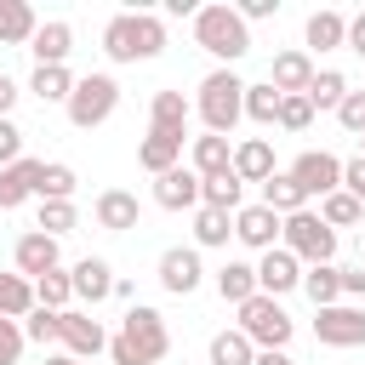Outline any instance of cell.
<instances>
[{
  "mask_svg": "<svg viewBox=\"0 0 365 365\" xmlns=\"http://www.w3.org/2000/svg\"><path fill=\"white\" fill-rule=\"evenodd\" d=\"M342 188L365 205V154H354V160H342Z\"/></svg>",
  "mask_w": 365,
  "mask_h": 365,
  "instance_id": "cell-46",
  "label": "cell"
},
{
  "mask_svg": "<svg viewBox=\"0 0 365 365\" xmlns=\"http://www.w3.org/2000/svg\"><path fill=\"white\" fill-rule=\"evenodd\" d=\"M137 194L131 188H103L97 194V228H108V234H125V228H137Z\"/></svg>",
  "mask_w": 365,
  "mask_h": 365,
  "instance_id": "cell-22",
  "label": "cell"
},
{
  "mask_svg": "<svg viewBox=\"0 0 365 365\" xmlns=\"http://www.w3.org/2000/svg\"><path fill=\"white\" fill-rule=\"evenodd\" d=\"M200 205H211V211H240L245 205V182L234 177V171H222V177H200Z\"/></svg>",
  "mask_w": 365,
  "mask_h": 365,
  "instance_id": "cell-29",
  "label": "cell"
},
{
  "mask_svg": "<svg viewBox=\"0 0 365 365\" xmlns=\"http://www.w3.org/2000/svg\"><path fill=\"white\" fill-rule=\"evenodd\" d=\"M40 165L46 160H17V165H6L0 171V211H17L23 200H34V188H40Z\"/></svg>",
  "mask_w": 365,
  "mask_h": 365,
  "instance_id": "cell-19",
  "label": "cell"
},
{
  "mask_svg": "<svg viewBox=\"0 0 365 365\" xmlns=\"http://www.w3.org/2000/svg\"><path fill=\"white\" fill-rule=\"evenodd\" d=\"M137 165H143V171H154V177H165V171H177V165H182V137H165V131H148V137L137 143Z\"/></svg>",
  "mask_w": 365,
  "mask_h": 365,
  "instance_id": "cell-23",
  "label": "cell"
},
{
  "mask_svg": "<svg viewBox=\"0 0 365 365\" xmlns=\"http://www.w3.org/2000/svg\"><path fill=\"white\" fill-rule=\"evenodd\" d=\"M40 302H34V279L23 274H0V319H29Z\"/></svg>",
  "mask_w": 365,
  "mask_h": 365,
  "instance_id": "cell-32",
  "label": "cell"
},
{
  "mask_svg": "<svg viewBox=\"0 0 365 365\" xmlns=\"http://www.w3.org/2000/svg\"><path fill=\"white\" fill-rule=\"evenodd\" d=\"M23 336H29V342H57V336H63V314H51V308H34V314L23 319Z\"/></svg>",
  "mask_w": 365,
  "mask_h": 365,
  "instance_id": "cell-41",
  "label": "cell"
},
{
  "mask_svg": "<svg viewBox=\"0 0 365 365\" xmlns=\"http://www.w3.org/2000/svg\"><path fill=\"white\" fill-rule=\"evenodd\" d=\"M291 177L302 182V194H308V200H325V194H336V188H342V160H336V154H325V148H308V154H297V160H291Z\"/></svg>",
  "mask_w": 365,
  "mask_h": 365,
  "instance_id": "cell-9",
  "label": "cell"
},
{
  "mask_svg": "<svg viewBox=\"0 0 365 365\" xmlns=\"http://www.w3.org/2000/svg\"><path fill=\"white\" fill-rule=\"evenodd\" d=\"M205 365H257V348H251V336L234 325V331H217L211 336V359Z\"/></svg>",
  "mask_w": 365,
  "mask_h": 365,
  "instance_id": "cell-33",
  "label": "cell"
},
{
  "mask_svg": "<svg viewBox=\"0 0 365 365\" xmlns=\"http://www.w3.org/2000/svg\"><path fill=\"white\" fill-rule=\"evenodd\" d=\"M200 279H205V268H200V251H194V245H171V251H160V285H165L171 297H194Z\"/></svg>",
  "mask_w": 365,
  "mask_h": 365,
  "instance_id": "cell-11",
  "label": "cell"
},
{
  "mask_svg": "<svg viewBox=\"0 0 365 365\" xmlns=\"http://www.w3.org/2000/svg\"><path fill=\"white\" fill-rule=\"evenodd\" d=\"M17 160H23V131H17V120H0V171Z\"/></svg>",
  "mask_w": 365,
  "mask_h": 365,
  "instance_id": "cell-45",
  "label": "cell"
},
{
  "mask_svg": "<svg viewBox=\"0 0 365 365\" xmlns=\"http://www.w3.org/2000/svg\"><path fill=\"white\" fill-rule=\"evenodd\" d=\"M302 291H308L314 308H336V302H342V268H336V262H314V268H302Z\"/></svg>",
  "mask_w": 365,
  "mask_h": 365,
  "instance_id": "cell-26",
  "label": "cell"
},
{
  "mask_svg": "<svg viewBox=\"0 0 365 365\" xmlns=\"http://www.w3.org/2000/svg\"><path fill=\"white\" fill-rule=\"evenodd\" d=\"M359 154H365V137H359Z\"/></svg>",
  "mask_w": 365,
  "mask_h": 365,
  "instance_id": "cell-54",
  "label": "cell"
},
{
  "mask_svg": "<svg viewBox=\"0 0 365 365\" xmlns=\"http://www.w3.org/2000/svg\"><path fill=\"white\" fill-rule=\"evenodd\" d=\"M46 365H86V359H74V354H51Z\"/></svg>",
  "mask_w": 365,
  "mask_h": 365,
  "instance_id": "cell-53",
  "label": "cell"
},
{
  "mask_svg": "<svg viewBox=\"0 0 365 365\" xmlns=\"http://www.w3.org/2000/svg\"><path fill=\"white\" fill-rule=\"evenodd\" d=\"M165 11H171V17H194L200 6H194V0H165Z\"/></svg>",
  "mask_w": 365,
  "mask_h": 365,
  "instance_id": "cell-52",
  "label": "cell"
},
{
  "mask_svg": "<svg viewBox=\"0 0 365 365\" xmlns=\"http://www.w3.org/2000/svg\"><path fill=\"white\" fill-rule=\"evenodd\" d=\"M103 51L108 63H148L165 51V23L154 11H114L103 23Z\"/></svg>",
  "mask_w": 365,
  "mask_h": 365,
  "instance_id": "cell-2",
  "label": "cell"
},
{
  "mask_svg": "<svg viewBox=\"0 0 365 365\" xmlns=\"http://www.w3.org/2000/svg\"><path fill=\"white\" fill-rule=\"evenodd\" d=\"M234 11H240L245 23H257V17H274V11H279V0H240Z\"/></svg>",
  "mask_w": 365,
  "mask_h": 365,
  "instance_id": "cell-48",
  "label": "cell"
},
{
  "mask_svg": "<svg viewBox=\"0 0 365 365\" xmlns=\"http://www.w3.org/2000/svg\"><path fill=\"white\" fill-rule=\"evenodd\" d=\"M234 177H240V182H257V188L274 177V148H268V137L234 143Z\"/></svg>",
  "mask_w": 365,
  "mask_h": 365,
  "instance_id": "cell-21",
  "label": "cell"
},
{
  "mask_svg": "<svg viewBox=\"0 0 365 365\" xmlns=\"http://www.w3.org/2000/svg\"><path fill=\"white\" fill-rule=\"evenodd\" d=\"M342 97H348V80H342L336 68H319V74H314V86H308V103L336 114V108H342Z\"/></svg>",
  "mask_w": 365,
  "mask_h": 365,
  "instance_id": "cell-39",
  "label": "cell"
},
{
  "mask_svg": "<svg viewBox=\"0 0 365 365\" xmlns=\"http://www.w3.org/2000/svg\"><path fill=\"white\" fill-rule=\"evenodd\" d=\"M11 103H17V80L0 74V120H11Z\"/></svg>",
  "mask_w": 365,
  "mask_h": 365,
  "instance_id": "cell-49",
  "label": "cell"
},
{
  "mask_svg": "<svg viewBox=\"0 0 365 365\" xmlns=\"http://www.w3.org/2000/svg\"><path fill=\"white\" fill-rule=\"evenodd\" d=\"M297 285H302V262H297L285 245H274V251L257 257V291H262V297H285V291H297Z\"/></svg>",
  "mask_w": 365,
  "mask_h": 365,
  "instance_id": "cell-13",
  "label": "cell"
},
{
  "mask_svg": "<svg viewBox=\"0 0 365 365\" xmlns=\"http://www.w3.org/2000/svg\"><path fill=\"white\" fill-rule=\"evenodd\" d=\"M240 331L251 336V348L262 354V348H285L291 342V331H297V319L279 308V297H251V302H240Z\"/></svg>",
  "mask_w": 365,
  "mask_h": 365,
  "instance_id": "cell-6",
  "label": "cell"
},
{
  "mask_svg": "<svg viewBox=\"0 0 365 365\" xmlns=\"http://www.w3.org/2000/svg\"><path fill=\"white\" fill-rule=\"evenodd\" d=\"M262 205H268L274 217H297V211H308V194H302V182H297L291 171H274V177L262 182Z\"/></svg>",
  "mask_w": 365,
  "mask_h": 365,
  "instance_id": "cell-25",
  "label": "cell"
},
{
  "mask_svg": "<svg viewBox=\"0 0 365 365\" xmlns=\"http://www.w3.org/2000/svg\"><path fill=\"white\" fill-rule=\"evenodd\" d=\"M154 205L160 211H200V171L177 165V171L154 177Z\"/></svg>",
  "mask_w": 365,
  "mask_h": 365,
  "instance_id": "cell-14",
  "label": "cell"
},
{
  "mask_svg": "<svg viewBox=\"0 0 365 365\" xmlns=\"http://www.w3.org/2000/svg\"><path fill=\"white\" fill-rule=\"evenodd\" d=\"M279 125H285V131H308V125H314V103H308V97H285V103H279Z\"/></svg>",
  "mask_w": 365,
  "mask_h": 365,
  "instance_id": "cell-42",
  "label": "cell"
},
{
  "mask_svg": "<svg viewBox=\"0 0 365 365\" xmlns=\"http://www.w3.org/2000/svg\"><path fill=\"white\" fill-rule=\"evenodd\" d=\"M29 51H34V68H51V63H68V51H74V29H68L63 17H51V23H40V29H34V40H29Z\"/></svg>",
  "mask_w": 365,
  "mask_h": 365,
  "instance_id": "cell-17",
  "label": "cell"
},
{
  "mask_svg": "<svg viewBox=\"0 0 365 365\" xmlns=\"http://www.w3.org/2000/svg\"><path fill=\"white\" fill-rule=\"evenodd\" d=\"M194 114L205 120V131H217V137H228L240 120H245V80L234 74V68H211L205 80H200V97H194Z\"/></svg>",
  "mask_w": 365,
  "mask_h": 365,
  "instance_id": "cell-4",
  "label": "cell"
},
{
  "mask_svg": "<svg viewBox=\"0 0 365 365\" xmlns=\"http://www.w3.org/2000/svg\"><path fill=\"white\" fill-rule=\"evenodd\" d=\"M148 131L188 137V97H182V91H154V97H148Z\"/></svg>",
  "mask_w": 365,
  "mask_h": 365,
  "instance_id": "cell-20",
  "label": "cell"
},
{
  "mask_svg": "<svg viewBox=\"0 0 365 365\" xmlns=\"http://www.w3.org/2000/svg\"><path fill=\"white\" fill-rule=\"evenodd\" d=\"M228 240H234V217L200 205V211H194V245H228Z\"/></svg>",
  "mask_w": 365,
  "mask_h": 365,
  "instance_id": "cell-36",
  "label": "cell"
},
{
  "mask_svg": "<svg viewBox=\"0 0 365 365\" xmlns=\"http://www.w3.org/2000/svg\"><path fill=\"white\" fill-rule=\"evenodd\" d=\"M279 91L262 80V86H245V120H257V125H279Z\"/></svg>",
  "mask_w": 365,
  "mask_h": 365,
  "instance_id": "cell-38",
  "label": "cell"
},
{
  "mask_svg": "<svg viewBox=\"0 0 365 365\" xmlns=\"http://www.w3.org/2000/svg\"><path fill=\"white\" fill-rule=\"evenodd\" d=\"M11 262H17V274H23V279H40V274L63 268V262H57V240H51V234H40V228L17 234V245H11Z\"/></svg>",
  "mask_w": 365,
  "mask_h": 365,
  "instance_id": "cell-15",
  "label": "cell"
},
{
  "mask_svg": "<svg viewBox=\"0 0 365 365\" xmlns=\"http://www.w3.org/2000/svg\"><path fill=\"white\" fill-rule=\"evenodd\" d=\"M74 188H80L74 165H63V160H46V165H40V188H34V200H74Z\"/></svg>",
  "mask_w": 365,
  "mask_h": 365,
  "instance_id": "cell-34",
  "label": "cell"
},
{
  "mask_svg": "<svg viewBox=\"0 0 365 365\" xmlns=\"http://www.w3.org/2000/svg\"><path fill=\"white\" fill-rule=\"evenodd\" d=\"M114 108H120L114 74H80V86H74V97H68V125L91 131V125H103Z\"/></svg>",
  "mask_w": 365,
  "mask_h": 365,
  "instance_id": "cell-7",
  "label": "cell"
},
{
  "mask_svg": "<svg viewBox=\"0 0 365 365\" xmlns=\"http://www.w3.org/2000/svg\"><path fill=\"white\" fill-rule=\"evenodd\" d=\"M257 365H297V359H291L285 348H262V354H257Z\"/></svg>",
  "mask_w": 365,
  "mask_h": 365,
  "instance_id": "cell-51",
  "label": "cell"
},
{
  "mask_svg": "<svg viewBox=\"0 0 365 365\" xmlns=\"http://www.w3.org/2000/svg\"><path fill=\"white\" fill-rule=\"evenodd\" d=\"M342 297H365V257L342 268Z\"/></svg>",
  "mask_w": 365,
  "mask_h": 365,
  "instance_id": "cell-47",
  "label": "cell"
},
{
  "mask_svg": "<svg viewBox=\"0 0 365 365\" xmlns=\"http://www.w3.org/2000/svg\"><path fill=\"white\" fill-rule=\"evenodd\" d=\"M80 222V211H74V200H40V234H51V240H63L68 228Z\"/></svg>",
  "mask_w": 365,
  "mask_h": 365,
  "instance_id": "cell-40",
  "label": "cell"
},
{
  "mask_svg": "<svg viewBox=\"0 0 365 365\" xmlns=\"http://www.w3.org/2000/svg\"><path fill=\"white\" fill-rule=\"evenodd\" d=\"M336 120H342V131L365 137V91H348V97H342V108H336Z\"/></svg>",
  "mask_w": 365,
  "mask_h": 365,
  "instance_id": "cell-43",
  "label": "cell"
},
{
  "mask_svg": "<svg viewBox=\"0 0 365 365\" xmlns=\"http://www.w3.org/2000/svg\"><path fill=\"white\" fill-rule=\"evenodd\" d=\"M34 29H40V17L29 0H0V46H29Z\"/></svg>",
  "mask_w": 365,
  "mask_h": 365,
  "instance_id": "cell-27",
  "label": "cell"
},
{
  "mask_svg": "<svg viewBox=\"0 0 365 365\" xmlns=\"http://www.w3.org/2000/svg\"><path fill=\"white\" fill-rule=\"evenodd\" d=\"M188 165H194L200 177H222V171H234V143H228V137H217V131H205V137H194Z\"/></svg>",
  "mask_w": 365,
  "mask_h": 365,
  "instance_id": "cell-24",
  "label": "cell"
},
{
  "mask_svg": "<svg viewBox=\"0 0 365 365\" xmlns=\"http://www.w3.org/2000/svg\"><path fill=\"white\" fill-rule=\"evenodd\" d=\"M63 354H74V359H97L103 348H108V331H103V319H91V314H80V308H63Z\"/></svg>",
  "mask_w": 365,
  "mask_h": 365,
  "instance_id": "cell-12",
  "label": "cell"
},
{
  "mask_svg": "<svg viewBox=\"0 0 365 365\" xmlns=\"http://www.w3.org/2000/svg\"><path fill=\"white\" fill-rule=\"evenodd\" d=\"M194 46L234 68V63L251 51V29H245V17H240L234 6H200V11H194Z\"/></svg>",
  "mask_w": 365,
  "mask_h": 365,
  "instance_id": "cell-3",
  "label": "cell"
},
{
  "mask_svg": "<svg viewBox=\"0 0 365 365\" xmlns=\"http://www.w3.org/2000/svg\"><path fill=\"white\" fill-rule=\"evenodd\" d=\"M74 74H68V63H51V68H34V80H29V91L40 97V103H63L68 108V97H74Z\"/></svg>",
  "mask_w": 365,
  "mask_h": 365,
  "instance_id": "cell-31",
  "label": "cell"
},
{
  "mask_svg": "<svg viewBox=\"0 0 365 365\" xmlns=\"http://www.w3.org/2000/svg\"><path fill=\"white\" fill-rule=\"evenodd\" d=\"M314 336L325 348H365V308H354V302L314 308Z\"/></svg>",
  "mask_w": 365,
  "mask_h": 365,
  "instance_id": "cell-8",
  "label": "cell"
},
{
  "mask_svg": "<svg viewBox=\"0 0 365 365\" xmlns=\"http://www.w3.org/2000/svg\"><path fill=\"white\" fill-rule=\"evenodd\" d=\"M319 222H325V228H354V222H365V205H359L348 188H336V194L319 200Z\"/></svg>",
  "mask_w": 365,
  "mask_h": 365,
  "instance_id": "cell-35",
  "label": "cell"
},
{
  "mask_svg": "<svg viewBox=\"0 0 365 365\" xmlns=\"http://www.w3.org/2000/svg\"><path fill=\"white\" fill-rule=\"evenodd\" d=\"M217 297L234 302V308L251 302V297H257V262H222V268H217Z\"/></svg>",
  "mask_w": 365,
  "mask_h": 365,
  "instance_id": "cell-30",
  "label": "cell"
},
{
  "mask_svg": "<svg viewBox=\"0 0 365 365\" xmlns=\"http://www.w3.org/2000/svg\"><path fill=\"white\" fill-rule=\"evenodd\" d=\"M279 245H285L302 268H314V262H331V257H336V228H325L319 211H297V217H285Z\"/></svg>",
  "mask_w": 365,
  "mask_h": 365,
  "instance_id": "cell-5",
  "label": "cell"
},
{
  "mask_svg": "<svg viewBox=\"0 0 365 365\" xmlns=\"http://www.w3.org/2000/svg\"><path fill=\"white\" fill-rule=\"evenodd\" d=\"M68 279H74V297L80 302H103V297H114V268L103 262V257H80L74 268H68Z\"/></svg>",
  "mask_w": 365,
  "mask_h": 365,
  "instance_id": "cell-18",
  "label": "cell"
},
{
  "mask_svg": "<svg viewBox=\"0 0 365 365\" xmlns=\"http://www.w3.org/2000/svg\"><path fill=\"white\" fill-rule=\"evenodd\" d=\"M314 57L308 51H279L274 57V68H268V86L279 91V97H308V86H314Z\"/></svg>",
  "mask_w": 365,
  "mask_h": 365,
  "instance_id": "cell-16",
  "label": "cell"
},
{
  "mask_svg": "<svg viewBox=\"0 0 365 365\" xmlns=\"http://www.w3.org/2000/svg\"><path fill=\"white\" fill-rule=\"evenodd\" d=\"M23 342H29L23 325H17V319H0V365H17V359H23Z\"/></svg>",
  "mask_w": 365,
  "mask_h": 365,
  "instance_id": "cell-44",
  "label": "cell"
},
{
  "mask_svg": "<svg viewBox=\"0 0 365 365\" xmlns=\"http://www.w3.org/2000/svg\"><path fill=\"white\" fill-rule=\"evenodd\" d=\"M279 228H285V217H274L262 200L234 211V240L251 245V251H274V245H279Z\"/></svg>",
  "mask_w": 365,
  "mask_h": 365,
  "instance_id": "cell-10",
  "label": "cell"
},
{
  "mask_svg": "<svg viewBox=\"0 0 365 365\" xmlns=\"http://www.w3.org/2000/svg\"><path fill=\"white\" fill-rule=\"evenodd\" d=\"M171 354V331H165V319H160V308H131L125 319H120V331L108 336V359L114 365H160Z\"/></svg>",
  "mask_w": 365,
  "mask_h": 365,
  "instance_id": "cell-1",
  "label": "cell"
},
{
  "mask_svg": "<svg viewBox=\"0 0 365 365\" xmlns=\"http://www.w3.org/2000/svg\"><path fill=\"white\" fill-rule=\"evenodd\" d=\"M302 40H308L314 51H336V46H348V17L325 6V11H314V17H308V29H302Z\"/></svg>",
  "mask_w": 365,
  "mask_h": 365,
  "instance_id": "cell-28",
  "label": "cell"
},
{
  "mask_svg": "<svg viewBox=\"0 0 365 365\" xmlns=\"http://www.w3.org/2000/svg\"><path fill=\"white\" fill-rule=\"evenodd\" d=\"M68 297H74V279H68V268H51V274H40V279H34V302H40V308L63 314V308H68Z\"/></svg>",
  "mask_w": 365,
  "mask_h": 365,
  "instance_id": "cell-37",
  "label": "cell"
},
{
  "mask_svg": "<svg viewBox=\"0 0 365 365\" xmlns=\"http://www.w3.org/2000/svg\"><path fill=\"white\" fill-rule=\"evenodd\" d=\"M348 46L365 57V11H354V17H348Z\"/></svg>",
  "mask_w": 365,
  "mask_h": 365,
  "instance_id": "cell-50",
  "label": "cell"
}]
</instances>
